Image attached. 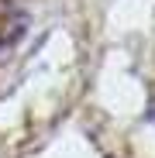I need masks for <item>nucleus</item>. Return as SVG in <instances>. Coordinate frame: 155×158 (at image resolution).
Masks as SVG:
<instances>
[{
	"label": "nucleus",
	"mask_w": 155,
	"mask_h": 158,
	"mask_svg": "<svg viewBox=\"0 0 155 158\" xmlns=\"http://www.w3.org/2000/svg\"><path fill=\"white\" fill-rule=\"evenodd\" d=\"M28 31V14L17 0H0V52L14 48Z\"/></svg>",
	"instance_id": "obj_1"
}]
</instances>
